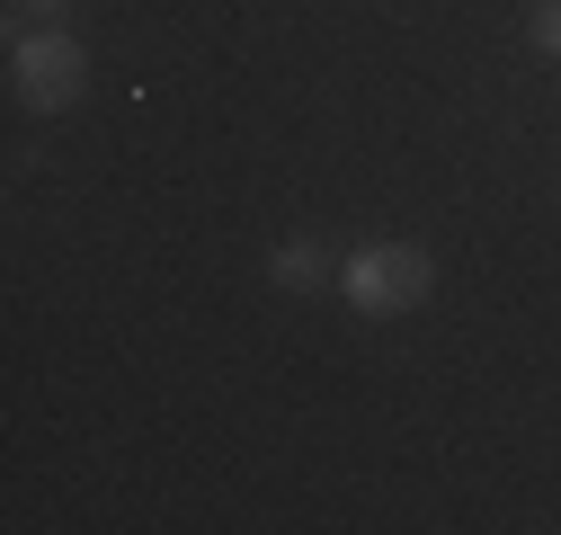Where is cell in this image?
Here are the masks:
<instances>
[{
	"label": "cell",
	"instance_id": "obj_1",
	"mask_svg": "<svg viewBox=\"0 0 561 535\" xmlns=\"http://www.w3.org/2000/svg\"><path fill=\"white\" fill-rule=\"evenodd\" d=\"M437 295V259L419 241H357L339 259V304L366 312V321H392V312H419Z\"/></svg>",
	"mask_w": 561,
	"mask_h": 535
},
{
	"label": "cell",
	"instance_id": "obj_2",
	"mask_svg": "<svg viewBox=\"0 0 561 535\" xmlns=\"http://www.w3.org/2000/svg\"><path fill=\"white\" fill-rule=\"evenodd\" d=\"M10 81H19V99L36 116H62V107H81V90H90V54L62 27H27L10 45Z\"/></svg>",
	"mask_w": 561,
	"mask_h": 535
},
{
	"label": "cell",
	"instance_id": "obj_3",
	"mask_svg": "<svg viewBox=\"0 0 561 535\" xmlns=\"http://www.w3.org/2000/svg\"><path fill=\"white\" fill-rule=\"evenodd\" d=\"M267 286H286V295H321V286H339V250H330L321 232L276 241V250H267Z\"/></svg>",
	"mask_w": 561,
	"mask_h": 535
},
{
	"label": "cell",
	"instance_id": "obj_4",
	"mask_svg": "<svg viewBox=\"0 0 561 535\" xmlns=\"http://www.w3.org/2000/svg\"><path fill=\"white\" fill-rule=\"evenodd\" d=\"M526 36H535V54H552V62H561V0H535Z\"/></svg>",
	"mask_w": 561,
	"mask_h": 535
},
{
	"label": "cell",
	"instance_id": "obj_5",
	"mask_svg": "<svg viewBox=\"0 0 561 535\" xmlns=\"http://www.w3.org/2000/svg\"><path fill=\"white\" fill-rule=\"evenodd\" d=\"M19 10H27V19H62V10H72V0H19Z\"/></svg>",
	"mask_w": 561,
	"mask_h": 535
}]
</instances>
